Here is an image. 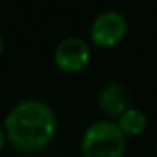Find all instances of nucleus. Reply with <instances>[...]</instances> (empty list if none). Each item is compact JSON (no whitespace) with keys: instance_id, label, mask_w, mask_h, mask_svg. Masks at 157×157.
<instances>
[{"instance_id":"2","label":"nucleus","mask_w":157,"mask_h":157,"mask_svg":"<svg viewBox=\"0 0 157 157\" xmlns=\"http://www.w3.org/2000/svg\"><path fill=\"white\" fill-rule=\"evenodd\" d=\"M125 149L127 139L113 120H96L83 133V157H123Z\"/></svg>"},{"instance_id":"5","label":"nucleus","mask_w":157,"mask_h":157,"mask_svg":"<svg viewBox=\"0 0 157 157\" xmlns=\"http://www.w3.org/2000/svg\"><path fill=\"white\" fill-rule=\"evenodd\" d=\"M98 105L101 108V112L108 117V120L113 118L118 120L122 117V113L130 108L128 100H127V90L120 83H108L100 91Z\"/></svg>"},{"instance_id":"9","label":"nucleus","mask_w":157,"mask_h":157,"mask_svg":"<svg viewBox=\"0 0 157 157\" xmlns=\"http://www.w3.org/2000/svg\"><path fill=\"white\" fill-rule=\"evenodd\" d=\"M155 155H157V144H155Z\"/></svg>"},{"instance_id":"4","label":"nucleus","mask_w":157,"mask_h":157,"mask_svg":"<svg viewBox=\"0 0 157 157\" xmlns=\"http://www.w3.org/2000/svg\"><path fill=\"white\" fill-rule=\"evenodd\" d=\"M90 61V46L79 37H66L54 51V63L64 73H78Z\"/></svg>"},{"instance_id":"8","label":"nucleus","mask_w":157,"mask_h":157,"mask_svg":"<svg viewBox=\"0 0 157 157\" xmlns=\"http://www.w3.org/2000/svg\"><path fill=\"white\" fill-rule=\"evenodd\" d=\"M2 51H4V37L0 34V54H2Z\"/></svg>"},{"instance_id":"6","label":"nucleus","mask_w":157,"mask_h":157,"mask_svg":"<svg viewBox=\"0 0 157 157\" xmlns=\"http://www.w3.org/2000/svg\"><path fill=\"white\" fill-rule=\"evenodd\" d=\"M147 122H149L147 115L142 110L128 108L117 120V125L120 127V130H122V133L125 137H137L147 128Z\"/></svg>"},{"instance_id":"3","label":"nucleus","mask_w":157,"mask_h":157,"mask_svg":"<svg viewBox=\"0 0 157 157\" xmlns=\"http://www.w3.org/2000/svg\"><path fill=\"white\" fill-rule=\"evenodd\" d=\"M127 34V21L120 12L105 10L93 21L90 36L91 41L100 48L117 46Z\"/></svg>"},{"instance_id":"7","label":"nucleus","mask_w":157,"mask_h":157,"mask_svg":"<svg viewBox=\"0 0 157 157\" xmlns=\"http://www.w3.org/2000/svg\"><path fill=\"white\" fill-rule=\"evenodd\" d=\"M5 139H7V135H5L4 130L0 128V152H2V149H4V145H5Z\"/></svg>"},{"instance_id":"1","label":"nucleus","mask_w":157,"mask_h":157,"mask_svg":"<svg viewBox=\"0 0 157 157\" xmlns=\"http://www.w3.org/2000/svg\"><path fill=\"white\" fill-rule=\"evenodd\" d=\"M56 132V115L46 103L27 100L5 117V135L15 149L37 152L52 140Z\"/></svg>"}]
</instances>
